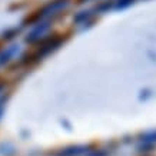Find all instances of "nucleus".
Masks as SVG:
<instances>
[{
  "label": "nucleus",
  "mask_w": 156,
  "mask_h": 156,
  "mask_svg": "<svg viewBox=\"0 0 156 156\" xmlns=\"http://www.w3.org/2000/svg\"><path fill=\"white\" fill-rule=\"evenodd\" d=\"M67 39H69L67 34H59V33L48 34L46 37H43L36 44L37 48H36L34 52H26L20 56V65L22 66H30V65L39 63L44 57H48L49 55L56 52Z\"/></svg>",
  "instance_id": "obj_1"
},
{
  "label": "nucleus",
  "mask_w": 156,
  "mask_h": 156,
  "mask_svg": "<svg viewBox=\"0 0 156 156\" xmlns=\"http://www.w3.org/2000/svg\"><path fill=\"white\" fill-rule=\"evenodd\" d=\"M113 5L115 2L113 0H106V2H99L98 5L93 7V13H106V12H109V10L113 9Z\"/></svg>",
  "instance_id": "obj_8"
},
{
  "label": "nucleus",
  "mask_w": 156,
  "mask_h": 156,
  "mask_svg": "<svg viewBox=\"0 0 156 156\" xmlns=\"http://www.w3.org/2000/svg\"><path fill=\"white\" fill-rule=\"evenodd\" d=\"M137 152H151L152 149H153V145H151V143H139L137 145Z\"/></svg>",
  "instance_id": "obj_15"
},
{
  "label": "nucleus",
  "mask_w": 156,
  "mask_h": 156,
  "mask_svg": "<svg viewBox=\"0 0 156 156\" xmlns=\"http://www.w3.org/2000/svg\"><path fill=\"white\" fill-rule=\"evenodd\" d=\"M9 98H10L9 93H2V95H0V120H2L3 116H5L6 105L9 102Z\"/></svg>",
  "instance_id": "obj_11"
},
{
  "label": "nucleus",
  "mask_w": 156,
  "mask_h": 156,
  "mask_svg": "<svg viewBox=\"0 0 156 156\" xmlns=\"http://www.w3.org/2000/svg\"><path fill=\"white\" fill-rule=\"evenodd\" d=\"M135 0H116L113 5V10H123V9H128L129 6L133 5Z\"/></svg>",
  "instance_id": "obj_12"
},
{
  "label": "nucleus",
  "mask_w": 156,
  "mask_h": 156,
  "mask_svg": "<svg viewBox=\"0 0 156 156\" xmlns=\"http://www.w3.org/2000/svg\"><path fill=\"white\" fill-rule=\"evenodd\" d=\"M152 96V90L149 87H143V89L139 90V95H137V99L140 102H146L149 98Z\"/></svg>",
  "instance_id": "obj_13"
},
{
  "label": "nucleus",
  "mask_w": 156,
  "mask_h": 156,
  "mask_svg": "<svg viewBox=\"0 0 156 156\" xmlns=\"http://www.w3.org/2000/svg\"><path fill=\"white\" fill-rule=\"evenodd\" d=\"M22 32V27H17V26H12V27L5 29L2 33H0V39L3 42H10L13 40L14 37H17V34H20Z\"/></svg>",
  "instance_id": "obj_7"
},
{
  "label": "nucleus",
  "mask_w": 156,
  "mask_h": 156,
  "mask_svg": "<svg viewBox=\"0 0 156 156\" xmlns=\"http://www.w3.org/2000/svg\"><path fill=\"white\" fill-rule=\"evenodd\" d=\"M16 153V147L10 142L0 143V155L2 156H13Z\"/></svg>",
  "instance_id": "obj_10"
},
{
  "label": "nucleus",
  "mask_w": 156,
  "mask_h": 156,
  "mask_svg": "<svg viewBox=\"0 0 156 156\" xmlns=\"http://www.w3.org/2000/svg\"><path fill=\"white\" fill-rule=\"evenodd\" d=\"M69 6V0H50L46 5H43L42 7H39L37 10H34L33 13H29L23 20H22V27L23 26H29V24H36L39 22L48 20L49 17H52L59 12L65 10Z\"/></svg>",
  "instance_id": "obj_2"
},
{
  "label": "nucleus",
  "mask_w": 156,
  "mask_h": 156,
  "mask_svg": "<svg viewBox=\"0 0 156 156\" xmlns=\"http://www.w3.org/2000/svg\"><path fill=\"white\" fill-rule=\"evenodd\" d=\"M86 2H90V0H77L79 5H83V3H86Z\"/></svg>",
  "instance_id": "obj_18"
},
{
  "label": "nucleus",
  "mask_w": 156,
  "mask_h": 156,
  "mask_svg": "<svg viewBox=\"0 0 156 156\" xmlns=\"http://www.w3.org/2000/svg\"><path fill=\"white\" fill-rule=\"evenodd\" d=\"M5 87H6V83H5V82H2V80H0V95L3 93V90H5Z\"/></svg>",
  "instance_id": "obj_17"
},
{
  "label": "nucleus",
  "mask_w": 156,
  "mask_h": 156,
  "mask_svg": "<svg viewBox=\"0 0 156 156\" xmlns=\"http://www.w3.org/2000/svg\"><path fill=\"white\" fill-rule=\"evenodd\" d=\"M110 153H109L108 151H105V149H96V151H89L87 153H86V156H109Z\"/></svg>",
  "instance_id": "obj_14"
},
{
  "label": "nucleus",
  "mask_w": 156,
  "mask_h": 156,
  "mask_svg": "<svg viewBox=\"0 0 156 156\" xmlns=\"http://www.w3.org/2000/svg\"><path fill=\"white\" fill-rule=\"evenodd\" d=\"M50 27H52L50 20H43V22H39V23L33 24L32 30L24 36V42L27 44H37L43 37L48 36V32L50 30Z\"/></svg>",
  "instance_id": "obj_3"
},
{
  "label": "nucleus",
  "mask_w": 156,
  "mask_h": 156,
  "mask_svg": "<svg viewBox=\"0 0 156 156\" xmlns=\"http://www.w3.org/2000/svg\"><path fill=\"white\" fill-rule=\"evenodd\" d=\"M96 22H98V19H95V17H92L90 20H87V22H86V23L82 26V32H85V30H89L90 27H93Z\"/></svg>",
  "instance_id": "obj_16"
},
{
  "label": "nucleus",
  "mask_w": 156,
  "mask_h": 156,
  "mask_svg": "<svg viewBox=\"0 0 156 156\" xmlns=\"http://www.w3.org/2000/svg\"><path fill=\"white\" fill-rule=\"evenodd\" d=\"M20 53V46L17 43H13L7 48L0 49V67H5L6 65H9L14 57Z\"/></svg>",
  "instance_id": "obj_4"
},
{
  "label": "nucleus",
  "mask_w": 156,
  "mask_h": 156,
  "mask_svg": "<svg viewBox=\"0 0 156 156\" xmlns=\"http://www.w3.org/2000/svg\"><path fill=\"white\" fill-rule=\"evenodd\" d=\"M139 140L142 143H151V145H155L156 143V129H152V130H147V132L142 133L139 136Z\"/></svg>",
  "instance_id": "obj_9"
},
{
  "label": "nucleus",
  "mask_w": 156,
  "mask_h": 156,
  "mask_svg": "<svg viewBox=\"0 0 156 156\" xmlns=\"http://www.w3.org/2000/svg\"><path fill=\"white\" fill-rule=\"evenodd\" d=\"M89 149L85 145H72V146H67L65 149H60V151L56 153V156H80L87 153Z\"/></svg>",
  "instance_id": "obj_5"
},
{
  "label": "nucleus",
  "mask_w": 156,
  "mask_h": 156,
  "mask_svg": "<svg viewBox=\"0 0 156 156\" xmlns=\"http://www.w3.org/2000/svg\"><path fill=\"white\" fill-rule=\"evenodd\" d=\"M92 17H95V13L92 9L87 10H80L73 16V24H85L87 20H90Z\"/></svg>",
  "instance_id": "obj_6"
}]
</instances>
